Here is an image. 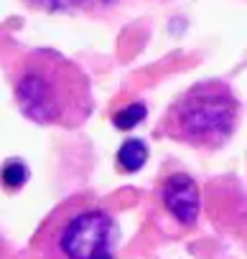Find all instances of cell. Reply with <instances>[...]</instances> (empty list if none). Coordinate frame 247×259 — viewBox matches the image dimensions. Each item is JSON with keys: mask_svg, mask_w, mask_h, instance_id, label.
<instances>
[{"mask_svg": "<svg viewBox=\"0 0 247 259\" xmlns=\"http://www.w3.org/2000/svg\"><path fill=\"white\" fill-rule=\"evenodd\" d=\"M8 84L21 114L44 127H82L94 112L89 76L54 49H23L13 56Z\"/></svg>", "mask_w": 247, "mask_h": 259, "instance_id": "1", "label": "cell"}, {"mask_svg": "<svg viewBox=\"0 0 247 259\" xmlns=\"http://www.w3.org/2000/svg\"><path fill=\"white\" fill-rule=\"evenodd\" d=\"M242 104L224 79H204L181 92L158 119L153 135L194 150H222L239 130Z\"/></svg>", "mask_w": 247, "mask_h": 259, "instance_id": "2", "label": "cell"}, {"mask_svg": "<svg viewBox=\"0 0 247 259\" xmlns=\"http://www.w3.org/2000/svg\"><path fill=\"white\" fill-rule=\"evenodd\" d=\"M117 219L94 198H69L39 229L31 251L36 259H115Z\"/></svg>", "mask_w": 247, "mask_h": 259, "instance_id": "3", "label": "cell"}, {"mask_svg": "<svg viewBox=\"0 0 247 259\" xmlns=\"http://www.w3.org/2000/svg\"><path fill=\"white\" fill-rule=\"evenodd\" d=\"M158 196L163 201V206L168 208V213L173 219H179L184 226H191L199 219V186L189 173H171L161 181L158 186Z\"/></svg>", "mask_w": 247, "mask_h": 259, "instance_id": "4", "label": "cell"}, {"mask_svg": "<svg viewBox=\"0 0 247 259\" xmlns=\"http://www.w3.org/2000/svg\"><path fill=\"white\" fill-rule=\"evenodd\" d=\"M31 11L49 16H102L115 11L122 0H23Z\"/></svg>", "mask_w": 247, "mask_h": 259, "instance_id": "5", "label": "cell"}, {"mask_svg": "<svg viewBox=\"0 0 247 259\" xmlns=\"http://www.w3.org/2000/svg\"><path fill=\"white\" fill-rule=\"evenodd\" d=\"M151 158V150H148V143L140 140V138H133V140H125L117 150V158H115V165L120 173H138Z\"/></svg>", "mask_w": 247, "mask_h": 259, "instance_id": "6", "label": "cell"}, {"mask_svg": "<svg viewBox=\"0 0 247 259\" xmlns=\"http://www.w3.org/2000/svg\"><path fill=\"white\" fill-rule=\"evenodd\" d=\"M146 117H148V107H146L143 102H130L128 107H122V109H117V112L112 114V124H115L117 130H133V127H138Z\"/></svg>", "mask_w": 247, "mask_h": 259, "instance_id": "7", "label": "cell"}]
</instances>
